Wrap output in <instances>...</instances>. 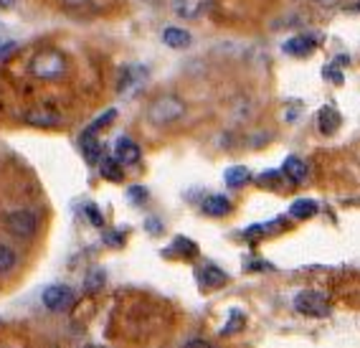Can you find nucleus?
Wrapping results in <instances>:
<instances>
[{"mask_svg": "<svg viewBox=\"0 0 360 348\" xmlns=\"http://www.w3.org/2000/svg\"><path fill=\"white\" fill-rule=\"evenodd\" d=\"M203 213H208V216H226V213H231V201L226 199V196H221V194H213V196H208L206 201H203Z\"/></svg>", "mask_w": 360, "mask_h": 348, "instance_id": "nucleus-13", "label": "nucleus"}, {"mask_svg": "<svg viewBox=\"0 0 360 348\" xmlns=\"http://www.w3.org/2000/svg\"><path fill=\"white\" fill-rule=\"evenodd\" d=\"M350 11H360V3H355V6H353V8H350Z\"/></svg>", "mask_w": 360, "mask_h": 348, "instance_id": "nucleus-31", "label": "nucleus"}, {"mask_svg": "<svg viewBox=\"0 0 360 348\" xmlns=\"http://www.w3.org/2000/svg\"><path fill=\"white\" fill-rule=\"evenodd\" d=\"M15 262H18V257H15V251L11 249L8 244H0V275H6V272L13 270Z\"/></svg>", "mask_w": 360, "mask_h": 348, "instance_id": "nucleus-20", "label": "nucleus"}, {"mask_svg": "<svg viewBox=\"0 0 360 348\" xmlns=\"http://www.w3.org/2000/svg\"><path fill=\"white\" fill-rule=\"evenodd\" d=\"M183 115H186V104L175 94H162V97L153 99V104L148 107V120L153 125H158V128L175 123Z\"/></svg>", "mask_w": 360, "mask_h": 348, "instance_id": "nucleus-1", "label": "nucleus"}, {"mask_svg": "<svg viewBox=\"0 0 360 348\" xmlns=\"http://www.w3.org/2000/svg\"><path fill=\"white\" fill-rule=\"evenodd\" d=\"M26 123L28 125H36V128H53V125L61 123V117L51 110H33L26 115Z\"/></svg>", "mask_w": 360, "mask_h": 348, "instance_id": "nucleus-15", "label": "nucleus"}, {"mask_svg": "<svg viewBox=\"0 0 360 348\" xmlns=\"http://www.w3.org/2000/svg\"><path fill=\"white\" fill-rule=\"evenodd\" d=\"M173 249H178L180 254H186V257H193L195 251H198V247H195L193 242H188V239L180 237V239H175V242H173Z\"/></svg>", "mask_w": 360, "mask_h": 348, "instance_id": "nucleus-23", "label": "nucleus"}, {"mask_svg": "<svg viewBox=\"0 0 360 348\" xmlns=\"http://www.w3.org/2000/svg\"><path fill=\"white\" fill-rule=\"evenodd\" d=\"M186 348H213L208 341H203V338H193V341H188Z\"/></svg>", "mask_w": 360, "mask_h": 348, "instance_id": "nucleus-28", "label": "nucleus"}, {"mask_svg": "<svg viewBox=\"0 0 360 348\" xmlns=\"http://www.w3.org/2000/svg\"><path fill=\"white\" fill-rule=\"evenodd\" d=\"M162 41H165V46H170V49H186V46H191V33H188L186 28L167 26L165 31H162Z\"/></svg>", "mask_w": 360, "mask_h": 348, "instance_id": "nucleus-14", "label": "nucleus"}, {"mask_svg": "<svg viewBox=\"0 0 360 348\" xmlns=\"http://www.w3.org/2000/svg\"><path fill=\"white\" fill-rule=\"evenodd\" d=\"M31 74L39 79H58L66 74V58L58 51H41L33 56Z\"/></svg>", "mask_w": 360, "mask_h": 348, "instance_id": "nucleus-2", "label": "nucleus"}, {"mask_svg": "<svg viewBox=\"0 0 360 348\" xmlns=\"http://www.w3.org/2000/svg\"><path fill=\"white\" fill-rule=\"evenodd\" d=\"M224 178L231 188H241V186H246V183L251 181V173H249V168L233 166V168H229V170H226Z\"/></svg>", "mask_w": 360, "mask_h": 348, "instance_id": "nucleus-18", "label": "nucleus"}, {"mask_svg": "<svg viewBox=\"0 0 360 348\" xmlns=\"http://www.w3.org/2000/svg\"><path fill=\"white\" fill-rule=\"evenodd\" d=\"M340 123H342V117L333 104H325V107L317 112V128H320L322 135H335L338 128H340Z\"/></svg>", "mask_w": 360, "mask_h": 348, "instance_id": "nucleus-9", "label": "nucleus"}, {"mask_svg": "<svg viewBox=\"0 0 360 348\" xmlns=\"http://www.w3.org/2000/svg\"><path fill=\"white\" fill-rule=\"evenodd\" d=\"M238 325H244V316H241V313H233V316H231V321L226 323V325H224V330H221V333H224V335L233 333V330H236Z\"/></svg>", "mask_w": 360, "mask_h": 348, "instance_id": "nucleus-25", "label": "nucleus"}, {"mask_svg": "<svg viewBox=\"0 0 360 348\" xmlns=\"http://www.w3.org/2000/svg\"><path fill=\"white\" fill-rule=\"evenodd\" d=\"M315 213H317V204L312 199H300L290 206L292 219H312Z\"/></svg>", "mask_w": 360, "mask_h": 348, "instance_id": "nucleus-17", "label": "nucleus"}, {"mask_svg": "<svg viewBox=\"0 0 360 348\" xmlns=\"http://www.w3.org/2000/svg\"><path fill=\"white\" fill-rule=\"evenodd\" d=\"M127 196H129V199H132V201H135V204H140V201L148 199V191H145V188H142V186H132V188H129V191H127Z\"/></svg>", "mask_w": 360, "mask_h": 348, "instance_id": "nucleus-26", "label": "nucleus"}, {"mask_svg": "<svg viewBox=\"0 0 360 348\" xmlns=\"http://www.w3.org/2000/svg\"><path fill=\"white\" fill-rule=\"evenodd\" d=\"M295 310L309 318H322L330 313V297L320 290H302L295 297Z\"/></svg>", "mask_w": 360, "mask_h": 348, "instance_id": "nucleus-4", "label": "nucleus"}, {"mask_svg": "<svg viewBox=\"0 0 360 348\" xmlns=\"http://www.w3.org/2000/svg\"><path fill=\"white\" fill-rule=\"evenodd\" d=\"M115 117H117V112H115V110H107L102 117H97V120H94V123H91L89 128L84 130V132H86V135H94L97 130H102V128H104V125H110L112 120H115Z\"/></svg>", "mask_w": 360, "mask_h": 348, "instance_id": "nucleus-22", "label": "nucleus"}, {"mask_svg": "<svg viewBox=\"0 0 360 348\" xmlns=\"http://www.w3.org/2000/svg\"><path fill=\"white\" fill-rule=\"evenodd\" d=\"M322 77L328 79V82H333V84H342L345 82V77H342V71L338 69V64H328L325 69H322Z\"/></svg>", "mask_w": 360, "mask_h": 348, "instance_id": "nucleus-24", "label": "nucleus"}, {"mask_svg": "<svg viewBox=\"0 0 360 348\" xmlns=\"http://www.w3.org/2000/svg\"><path fill=\"white\" fill-rule=\"evenodd\" d=\"M41 300H44L46 310H51V313H61V310H66L71 303H74V290L66 287V285H51V287H46L44 290Z\"/></svg>", "mask_w": 360, "mask_h": 348, "instance_id": "nucleus-5", "label": "nucleus"}, {"mask_svg": "<svg viewBox=\"0 0 360 348\" xmlns=\"http://www.w3.org/2000/svg\"><path fill=\"white\" fill-rule=\"evenodd\" d=\"M115 158L122 163V166H135V163H140L142 150L135 140H129V137H120V140L115 142Z\"/></svg>", "mask_w": 360, "mask_h": 348, "instance_id": "nucleus-8", "label": "nucleus"}, {"mask_svg": "<svg viewBox=\"0 0 360 348\" xmlns=\"http://www.w3.org/2000/svg\"><path fill=\"white\" fill-rule=\"evenodd\" d=\"M99 173H102V178H107V181H122L124 173H122V163L117 161V158H102L99 161Z\"/></svg>", "mask_w": 360, "mask_h": 348, "instance_id": "nucleus-16", "label": "nucleus"}, {"mask_svg": "<svg viewBox=\"0 0 360 348\" xmlns=\"http://www.w3.org/2000/svg\"><path fill=\"white\" fill-rule=\"evenodd\" d=\"M3 224H6V229L13 234V237L28 239L39 229V216L33 211H28V209H18V211H11L3 216Z\"/></svg>", "mask_w": 360, "mask_h": 348, "instance_id": "nucleus-3", "label": "nucleus"}, {"mask_svg": "<svg viewBox=\"0 0 360 348\" xmlns=\"http://www.w3.org/2000/svg\"><path fill=\"white\" fill-rule=\"evenodd\" d=\"M82 150H84V158L89 163H99V158H102V145H99V140L94 135H86V132H84Z\"/></svg>", "mask_w": 360, "mask_h": 348, "instance_id": "nucleus-19", "label": "nucleus"}, {"mask_svg": "<svg viewBox=\"0 0 360 348\" xmlns=\"http://www.w3.org/2000/svg\"><path fill=\"white\" fill-rule=\"evenodd\" d=\"M226 272L219 270L216 265H206L198 270V282L203 290H216V287H221V285H226Z\"/></svg>", "mask_w": 360, "mask_h": 348, "instance_id": "nucleus-10", "label": "nucleus"}, {"mask_svg": "<svg viewBox=\"0 0 360 348\" xmlns=\"http://www.w3.org/2000/svg\"><path fill=\"white\" fill-rule=\"evenodd\" d=\"M145 77H148V71L142 69V66H127V69L122 71V77H120V84H117V89L122 92V94H127V92L137 89Z\"/></svg>", "mask_w": 360, "mask_h": 348, "instance_id": "nucleus-12", "label": "nucleus"}, {"mask_svg": "<svg viewBox=\"0 0 360 348\" xmlns=\"http://www.w3.org/2000/svg\"><path fill=\"white\" fill-rule=\"evenodd\" d=\"M86 216L91 219V224L102 226V213L97 211V206H86Z\"/></svg>", "mask_w": 360, "mask_h": 348, "instance_id": "nucleus-27", "label": "nucleus"}, {"mask_svg": "<svg viewBox=\"0 0 360 348\" xmlns=\"http://www.w3.org/2000/svg\"><path fill=\"white\" fill-rule=\"evenodd\" d=\"M320 39L317 36H309V33H302V36H295V39L284 41V54H290V56H309V54L315 51Z\"/></svg>", "mask_w": 360, "mask_h": 348, "instance_id": "nucleus-7", "label": "nucleus"}, {"mask_svg": "<svg viewBox=\"0 0 360 348\" xmlns=\"http://www.w3.org/2000/svg\"><path fill=\"white\" fill-rule=\"evenodd\" d=\"M312 3H315V6H320V8H335L340 0H312Z\"/></svg>", "mask_w": 360, "mask_h": 348, "instance_id": "nucleus-29", "label": "nucleus"}, {"mask_svg": "<svg viewBox=\"0 0 360 348\" xmlns=\"http://www.w3.org/2000/svg\"><path fill=\"white\" fill-rule=\"evenodd\" d=\"M282 175L290 183H302L307 178V163L302 158H297V155H290L282 166Z\"/></svg>", "mask_w": 360, "mask_h": 348, "instance_id": "nucleus-11", "label": "nucleus"}, {"mask_svg": "<svg viewBox=\"0 0 360 348\" xmlns=\"http://www.w3.org/2000/svg\"><path fill=\"white\" fill-rule=\"evenodd\" d=\"M18 6V0H0V8H3V11H8V8H15Z\"/></svg>", "mask_w": 360, "mask_h": 348, "instance_id": "nucleus-30", "label": "nucleus"}, {"mask_svg": "<svg viewBox=\"0 0 360 348\" xmlns=\"http://www.w3.org/2000/svg\"><path fill=\"white\" fill-rule=\"evenodd\" d=\"M208 8H211V0H173L175 15L186 20H195L200 15H206Z\"/></svg>", "mask_w": 360, "mask_h": 348, "instance_id": "nucleus-6", "label": "nucleus"}, {"mask_svg": "<svg viewBox=\"0 0 360 348\" xmlns=\"http://www.w3.org/2000/svg\"><path fill=\"white\" fill-rule=\"evenodd\" d=\"M104 272L102 270H91L89 275H86V280H84V290L86 292H97L104 287Z\"/></svg>", "mask_w": 360, "mask_h": 348, "instance_id": "nucleus-21", "label": "nucleus"}]
</instances>
